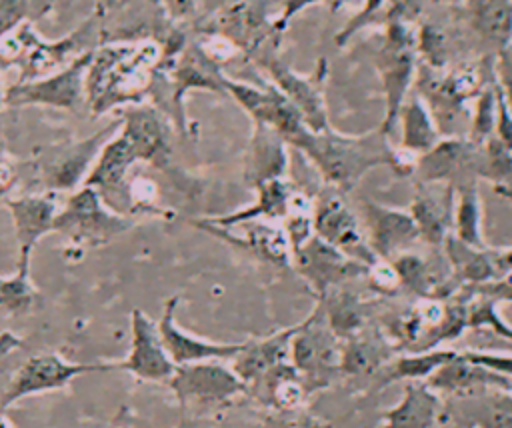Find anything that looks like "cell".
Wrapping results in <instances>:
<instances>
[{"label": "cell", "mask_w": 512, "mask_h": 428, "mask_svg": "<svg viewBox=\"0 0 512 428\" xmlns=\"http://www.w3.org/2000/svg\"><path fill=\"white\" fill-rule=\"evenodd\" d=\"M296 190H298V186L290 178L270 180L256 188V200L250 206L238 208V210L222 214V216H208V218H200V220L206 224H212V226H220V228H232L236 224L250 222V220L282 222Z\"/></svg>", "instance_id": "obj_30"}, {"label": "cell", "mask_w": 512, "mask_h": 428, "mask_svg": "<svg viewBox=\"0 0 512 428\" xmlns=\"http://www.w3.org/2000/svg\"><path fill=\"white\" fill-rule=\"evenodd\" d=\"M396 128H400L398 148L408 152L414 158L426 154L444 138L432 118L430 108L426 106L424 98L416 90L410 92L408 98L404 100L398 114Z\"/></svg>", "instance_id": "obj_32"}, {"label": "cell", "mask_w": 512, "mask_h": 428, "mask_svg": "<svg viewBox=\"0 0 512 428\" xmlns=\"http://www.w3.org/2000/svg\"><path fill=\"white\" fill-rule=\"evenodd\" d=\"M458 350L454 348H430L424 352H406L402 356L392 358L388 364L380 370V386H386L390 382H426L442 364H446L450 358L456 356Z\"/></svg>", "instance_id": "obj_37"}, {"label": "cell", "mask_w": 512, "mask_h": 428, "mask_svg": "<svg viewBox=\"0 0 512 428\" xmlns=\"http://www.w3.org/2000/svg\"><path fill=\"white\" fill-rule=\"evenodd\" d=\"M444 400L426 382H406L402 398L384 412L378 428H434L442 416Z\"/></svg>", "instance_id": "obj_28"}, {"label": "cell", "mask_w": 512, "mask_h": 428, "mask_svg": "<svg viewBox=\"0 0 512 428\" xmlns=\"http://www.w3.org/2000/svg\"><path fill=\"white\" fill-rule=\"evenodd\" d=\"M38 302V292L30 282V262H16L12 276H0V310L12 316L30 312Z\"/></svg>", "instance_id": "obj_40"}, {"label": "cell", "mask_w": 512, "mask_h": 428, "mask_svg": "<svg viewBox=\"0 0 512 428\" xmlns=\"http://www.w3.org/2000/svg\"><path fill=\"white\" fill-rule=\"evenodd\" d=\"M120 134L132 146L140 164L168 172L172 160L170 118L156 104H136L122 110Z\"/></svg>", "instance_id": "obj_16"}, {"label": "cell", "mask_w": 512, "mask_h": 428, "mask_svg": "<svg viewBox=\"0 0 512 428\" xmlns=\"http://www.w3.org/2000/svg\"><path fill=\"white\" fill-rule=\"evenodd\" d=\"M482 198L478 192V180L464 182L456 188V206H454V232L452 236L466 246L486 248L482 234Z\"/></svg>", "instance_id": "obj_39"}, {"label": "cell", "mask_w": 512, "mask_h": 428, "mask_svg": "<svg viewBox=\"0 0 512 428\" xmlns=\"http://www.w3.org/2000/svg\"><path fill=\"white\" fill-rule=\"evenodd\" d=\"M274 2L276 0H238L228 4L210 16L200 26V32L222 38L238 54L254 58L266 50L270 38L280 36L274 26Z\"/></svg>", "instance_id": "obj_9"}, {"label": "cell", "mask_w": 512, "mask_h": 428, "mask_svg": "<svg viewBox=\"0 0 512 428\" xmlns=\"http://www.w3.org/2000/svg\"><path fill=\"white\" fill-rule=\"evenodd\" d=\"M426 384L440 396L464 398L486 390H512V376L480 364L474 350H462L442 364Z\"/></svg>", "instance_id": "obj_21"}, {"label": "cell", "mask_w": 512, "mask_h": 428, "mask_svg": "<svg viewBox=\"0 0 512 428\" xmlns=\"http://www.w3.org/2000/svg\"><path fill=\"white\" fill-rule=\"evenodd\" d=\"M292 148L300 150L322 176L324 184L350 192L370 170L388 166L398 176L414 174L416 158L394 148L380 126L364 134H344L332 126L320 132L306 130Z\"/></svg>", "instance_id": "obj_1"}, {"label": "cell", "mask_w": 512, "mask_h": 428, "mask_svg": "<svg viewBox=\"0 0 512 428\" xmlns=\"http://www.w3.org/2000/svg\"><path fill=\"white\" fill-rule=\"evenodd\" d=\"M476 144L464 136H444L434 148L416 158L418 182H448L460 186L476 178Z\"/></svg>", "instance_id": "obj_26"}, {"label": "cell", "mask_w": 512, "mask_h": 428, "mask_svg": "<svg viewBox=\"0 0 512 428\" xmlns=\"http://www.w3.org/2000/svg\"><path fill=\"white\" fill-rule=\"evenodd\" d=\"M134 224V218L114 212L94 188L80 186L64 198L54 220V232L76 246L98 248L128 232Z\"/></svg>", "instance_id": "obj_7"}, {"label": "cell", "mask_w": 512, "mask_h": 428, "mask_svg": "<svg viewBox=\"0 0 512 428\" xmlns=\"http://www.w3.org/2000/svg\"><path fill=\"white\" fill-rule=\"evenodd\" d=\"M226 74L222 64L216 62L196 40L184 42L176 50L164 52V60L158 68L152 96L156 104H162V112L174 120L180 132H186L184 98L192 90L218 92L226 96Z\"/></svg>", "instance_id": "obj_3"}, {"label": "cell", "mask_w": 512, "mask_h": 428, "mask_svg": "<svg viewBox=\"0 0 512 428\" xmlns=\"http://www.w3.org/2000/svg\"><path fill=\"white\" fill-rule=\"evenodd\" d=\"M424 8V0H386L384 16L386 24L392 22H402V24H412Z\"/></svg>", "instance_id": "obj_44"}, {"label": "cell", "mask_w": 512, "mask_h": 428, "mask_svg": "<svg viewBox=\"0 0 512 428\" xmlns=\"http://www.w3.org/2000/svg\"><path fill=\"white\" fill-rule=\"evenodd\" d=\"M278 416L270 418L260 428H324L316 418L300 412H276Z\"/></svg>", "instance_id": "obj_47"}, {"label": "cell", "mask_w": 512, "mask_h": 428, "mask_svg": "<svg viewBox=\"0 0 512 428\" xmlns=\"http://www.w3.org/2000/svg\"><path fill=\"white\" fill-rule=\"evenodd\" d=\"M450 408L470 428H512V390L450 398Z\"/></svg>", "instance_id": "obj_33"}, {"label": "cell", "mask_w": 512, "mask_h": 428, "mask_svg": "<svg viewBox=\"0 0 512 428\" xmlns=\"http://www.w3.org/2000/svg\"><path fill=\"white\" fill-rule=\"evenodd\" d=\"M362 226L372 252L382 260H394L422 242L416 222L408 210L372 200L362 202Z\"/></svg>", "instance_id": "obj_19"}, {"label": "cell", "mask_w": 512, "mask_h": 428, "mask_svg": "<svg viewBox=\"0 0 512 428\" xmlns=\"http://www.w3.org/2000/svg\"><path fill=\"white\" fill-rule=\"evenodd\" d=\"M114 370H126L144 382L168 384L176 372L160 330L158 322L152 320L140 308H134L130 314V350L128 356L120 362H114Z\"/></svg>", "instance_id": "obj_17"}, {"label": "cell", "mask_w": 512, "mask_h": 428, "mask_svg": "<svg viewBox=\"0 0 512 428\" xmlns=\"http://www.w3.org/2000/svg\"><path fill=\"white\" fill-rule=\"evenodd\" d=\"M164 48L156 40L112 42L94 50L86 72V108L92 116L144 104L152 96Z\"/></svg>", "instance_id": "obj_2"}, {"label": "cell", "mask_w": 512, "mask_h": 428, "mask_svg": "<svg viewBox=\"0 0 512 428\" xmlns=\"http://www.w3.org/2000/svg\"><path fill=\"white\" fill-rule=\"evenodd\" d=\"M296 332V324L282 328L264 338L244 340L242 350L232 358V370L250 386L262 378L274 366L290 360V342Z\"/></svg>", "instance_id": "obj_29"}, {"label": "cell", "mask_w": 512, "mask_h": 428, "mask_svg": "<svg viewBox=\"0 0 512 428\" xmlns=\"http://www.w3.org/2000/svg\"><path fill=\"white\" fill-rule=\"evenodd\" d=\"M178 300V296H170L164 302V310L158 320L162 342L176 366L208 360H232L242 350L244 342H212L180 328L176 322Z\"/></svg>", "instance_id": "obj_25"}, {"label": "cell", "mask_w": 512, "mask_h": 428, "mask_svg": "<svg viewBox=\"0 0 512 428\" xmlns=\"http://www.w3.org/2000/svg\"><path fill=\"white\" fill-rule=\"evenodd\" d=\"M454 206L456 186L448 182H416L408 212L422 242L444 246L454 232Z\"/></svg>", "instance_id": "obj_22"}, {"label": "cell", "mask_w": 512, "mask_h": 428, "mask_svg": "<svg viewBox=\"0 0 512 428\" xmlns=\"http://www.w3.org/2000/svg\"><path fill=\"white\" fill-rule=\"evenodd\" d=\"M292 268L306 280L318 298L368 274L366 264L352 260L316 234L292 252Z\"/></svg>", "instance_id": "obj_15"}, {"label": "cell", "mask_w": 512, "mask_h": 428, "mask_svg": "<svg viewBox=\"0 0 512 428\" xmlns=\"http://www.w3.org/2000/svg\"><path fill=\"white\" fill-rule=\"evenodd\" d=\"M92 50H96L94 22H86L54 42L44 40L32 24L24 22L0 40V66H16L20 70L18 82H28L44 78Z\"/></svg>", "instance_id": "obj_4"}, {"label": "cell", "mask_w": 512, "mask_h": 428, "mask_svg": "<svg viewBox=\"0 0 512 428\" xmlns=\"http://www.w3.org/2000/svg\"><path fill=\"white\" fill-rule=\"evenodd\" d=\"M342 340L332 332L320 304L296 324L290 342V362L310 394L328 388L342 376Z\"/></svg>", "instance_id": "obj_6"}, {"label": "cell", "mask_w": 512, "mask_h": 428, "mask_svg": "<svg viewBox=\"0 0 512 428\" xmlns=\"http://www.w3.org/2000/svg\"><path fill=\"white\" fill-rule=\"evenodd\" d=\"M108 370H114V362H70L56 352L34 354L10 376L6 388L0 394V412L22 398L64 388L82 374Z\"/></svg>", "instance_id": "obj_10"}, {"label": "cell", "mask_w": 512, "mask_h": 428, "mask_svg": "<svg viewBox=\"0 0 512 428\" xmlns=\"http://www.w3.org/2000/svg\"><path fill=\"white\" fill-rule=\"evenodd\" d=\"M418 32L412 24L392 22L386 24L380 46L376 48V72L380 76L382 94H384V120L380 130L390 136L396 130L398 114L412 92V84L418 72Z\"/></svg>", "instance_id": "obj_5"}, {"label": "cell", "mask_w": 512, "mask_h": 428, "mask_svg": "<svg viewBox=\"0 0 512 428\" xmlns=\"http://www.w3.org/2000/svg\"><path fill=\"white\" fill-rule=\"evenodd\" d=\"M120 118L98 130L94 136L64 148L54 160L44 166V186L48 192H74L84 184L102 146L118 132Z\"/></svg>", "instance_id": "obj_24"}, {"label": "cell", "mask_w": 512, "mask_h": 428, "mask_svg": "<svg viewBox=\"0 0 512 428\" xmlns=\"http://www.w3.org/2000/svg\"><path fill=\"white\" fill-rule=\"evenodd\" d=\"M0 428H14V424L10 422V418L4 416V412H0Z\"/></svg>", "instance_id": "obj_52"}, {"label": "cell", "mask_w": 512, "mask_h": 428, "mask_svg": "<svg viewBox=\"0 0 512 428\" xmlns=\"http://www.w3.org/2000/svg\"><path fill=\"white\" fill-rule=\"evenodd\" d=\"M496 76H498V86L502 90L506 106L512 114V46L496 54Z\"/></svg>", "instance_id": "obj_46"}, {"label": "cell", "mask_w": 512, "mask_h": 428, "mask_svg": "<svg viewBox=\"0 0 512 428\" xmlns=\"http://www.w3.org/2000/svg\"><path fill=\"white\" fill-rule=\"evenodd\" d=\"M92 52L76 58L72 64L36 80L16 82L6 88V106H50L70 112L86 108V72Z\"/></svg>", "instance_id": "obj_11"}, {"label": "cell", "mask_w": 512, "mask_h": 428, "mask_svg": "<svg viewBox=\"0 0 512 428\" xmlns=\"http://www.w3.org/2000/svg\"><path fill=\"white\" fill-rule=\"evenodd\" d=\"M432 2H442V4H460L462 0H432Z\"/></svg>", "instance_id": "obj_54"}, {"label": "cell", "mask_w": 512, "mask_h": 428, "mask_svg": "<svg viewBox=\"0 0 512 428\" xmlns=\"http://www.w3.org/2000/svg\"><path fill=\"white\" fill-rule=\"evenodd\" d=\"M268 76V80L296 106V110L302 114L306 126L312 132H320L330 128L328 110L324 102V62L312 76H304L294 72L286 62H282L272 50H262L258 56L252 58Z\"/></svg>", "instance_id": "obj_14"}, {"label": "cell", "mask_w": 512, "mask_h": 428, "mask_svg": "<svg viewBox=\"0 0 512 428\" xmlns=\"http://www.w3.org/2000/svg\"><path fill=\"white\" fill-rule=\"evenodd\" d=\"M0 70H2V66H0ZM4 98H6V88L2 86V80H0V110H2V106L6 104V100H4Z\"/></svg>", "instance_id": "obj_53"}, {"label": "cell", "mask_w": 512, "mask_h": 428, "mask_svg": "<svg viewBox=\"0 0 512 428\" xmlns=\"http://www.w3.org/2000/svg\"><path fill=\"white\" fill-rule=\"evenodd\" d=\"M392 348L384 336L376 332H360L342 340V376H358L380 372L392 360Z\"/></svg>", "instance_id": "obj_36"}, {"label": "cell", "mask_w": 512, "mask_h": 428, "mask_svg": "<svg viewBox=\"0 0 512 428\" xmlns=\"http://www.w3.org/2000/svg\"><path fill=\"white\" fill-rule=\"evenodd\" d=\"M62 198L58 192L24 194L18 198H6L4 204L14 222V234L18 244V262H30L32 250L38 240L48 232H54V220L60 212Z\"/></svg>", "instance_id": "obj_23"}, {"label": "cell", "mask_w": 512, "mask_h": 428, "mask_svg": "<svg viewBox=\"0 0 512 428\" xmlns=\"http://www.w3.org/2000/svg\"><path fill=\"white\" fill-rule=\"evenodd\" d=\"M470 292L490 298L494 302H512V272L504 274L498 280L486 282V284H478V286H466Z\"/></svg>", "instance_id": "obj_45"}, {"label": "cell", "mask_w": 512, "mask_h": 428, "mask_svg": "<svg viewBox=\"0 0 512 428\" xmlns=\"http://www.w3.org/2000/svg\"><path fill=\"white\" fill-rule=\"evenodd\" d=\"M256 400L274 412H300L310 392L292 362H282L248 386Z\"/></svg>", "instance_id": "obj_31"}, {"label": "cell", "mask_w": 512, "mask_h": 428, "mask_svg": "<svg viewBox=\"0 0 512 428\" xmlns=\"http://www.w3.org/2000/svg\"><path fill=\"white\" fill-rule=\"evenodd\" d=\"M14 178H16L14 170L6 162H0V196H4L12 188Z\"/></svg>", "instance_id": "obj_51"}, {"label": "cell", "mask_w": 512, "mask_h": 428, "mask_svg": "<svg viewBox=\"0 0 512 428\" xmlns=\"http://www.w3.org/2000/svg\"><path fill=\"white\" fill-rule=\"evenodd\" d=\"M496 116H498V76L474 100L466 138L476 146L484 144L490 136H494Z\"/></svg>", "instance_id": "obj_41"}, {"label": "cell", "mask_w": 512, "mask_h": 428, "mask_svg": "<svg viewBox=\"0 0 512 428\" xmlns=\"http://www.w3.org/2000/svg\"><path fill=\"white\" fill-rule=\"evenodd\" d=\"M162 2L166 8V14L176 22L188 20L198 6V0H162Z\"/></svg>", "instance_id": "obj_50"}, {"label": "cell", "mask_w": 512, "mask_h": 428, "mask_svg": "<svg viewBox=\"0 0 512 428\" xmlns=\"http://www.w3.org/2000/svg\"><path fill=\"white\" fill-rule=\"evenodd\" d=\"M476 178L492 186V190L512 200V148L504 146L496 136L476 146Z\"/></svg>", "instance_id": "obj_38"}, {"label": "cell", "mask_w": 512, "mask_h": 428, "mask_svg": "<svg viewBox=\"0 0 512 428\" xmlns=\"http://www.w3.org/2000/svg\"><path fill=\"white\" fill-rule=\"evenodd\" d=\"M28 14V0H0V40L14 32Z\"/></svg>", "instance_id": "obj_43"}, {"label": "cell", "mask_w": 512, "mask_h": 428, "mask_svg": "<svg viewBox=\"0 0 512 428\" xmlns=\"http://www.w3.org/2000/svg\"><path fill=\"white\" fill-rule=\"evenodd\" d=\"M314 234L366 266L378 260L368 244L360 218L336 188L324 186V190L314 196Z\"/></svg>", "instance_id": "obj_12"}, {"label": "cell", "mask_w": 512, "mask_h": 428, "mask_svg": "<svg viewBox=\"0 0 512 428\" xmlns=\"http://www.w3.org/2000/svg\"><path fill=\"white\" fill-rule=\"evenodd\" d=\"M318 304L322 306L332 332L340 340H348L366 330L368 304L356 292L348 290L346 284L320 296Z\"/></svg>", "instance_id": "obj_35"}, {"label": "cell", "mask_w": 512, "mask_h": 428, "mask_svg": "<svg viewBox=\"0 0 512 428\" xmlns=\"http://www.w3.org/2000/svg\"><path fill=\"white\" fill-rule=\"evenodd\" d=\"M140 164L128 140L118 132L102 146L82 186L94 188L102 200L118 214H128V186L134 166ZM136 220V218H134Z\"/></svg>", "instance_id": "obj_18"}, {"label": "cell", "mask_w": 512, "mask_h": 428, "mask_svg": "<svg viewBox=\"0 0 512 428\" xmlns=\"http://www.w3.org/2000/svg\"><path fill=\"white\" fill-rule=\"evenodd\" d=\"M366 278H368L370 288L380 294H396L402 288L400 276L390 260L378 258L372 266H368Z\"/></svg>", "instance_id": "obj_42"}, {"label": "cell", "mask_w": 512, "mask_h": 428, "mask_svg": "<svg viewBox=\"0 0 512 428\" xmlns=\"http://www.w3.org/2000/svg\"><path fill=\"white\" fill-rule=\"evenodd\" d=\"M320 2H332V0H282L280 2V10L276 14V32H284V28L288 26V22L300 14L302 10H306L308 6H314V4H320Z\"/></svg>", "instance_id": "obj_48"}, {"label": "cell", "mask_w": 512, "mask_h": 428, "mask_svg": "<svg viewBox=\"0 0 512 428\" xmlns=\"http://www.w3.org/2000/svg\"><path fill=\"white\" fill-rule=\"evenodd\" d=\"M168 386L192 412H216L248 392V384L222 360L176 366Z\"/></svg>", "instance_id": "obj_8"}, {"label": "cell", "mask_w": 512, "mask_h": 428, "mask_svg": "<svg viewBox=\"0 0 512 428\" xmlns=\"http://www.w3.org/2000/svg\"><path fill=\"white\" fill-rule=\"evenodd\" d=\"M196 228L226 240L232 246H238L260 260L278 266V268H290L292 266V246L286 236V230L282 222L272 220H250L236 224L232 228H220L206 224L202 220L192 222Z\"/></svg>", "instance_id": "obj_20"}, {"label": "cell", "mask_w": 512, "mask_h": 428, "mask_svg": "<svg viewBox=\"0 0 512 428\" xmlns=\"http://www.w3.org/2000/svg\"><path fill=\"white\" fill-rule=\"evenodd\" d=\"M468 22L496 54L512 46V0H466Z\"/></svg>", "instance_id": "obj_34"}, {"label": "cell", "mask_w": 512, "mask_h": 428, "mask_svg": "<svg viewBox=\"0 0 512 428\" xmlns=\"http://www.w3.org/2000/svg\"><path fill=\"white\" fill-rule=\"evenodd\" d=\"M486 254H488V264H490L492 280H498L504 274L512 272V246H506V248H490L488 246Z\"/></svg>", "instance_id": "obj_49"}, {"label": "cell", "mask_w": 512, "mask_h": 428, "mask_svg": "<svg viewBox=\"0 0 512 428\" xmlns=\"http://www.w3.org/2000/svg\"><path fill=\"white\" fill-rule=\"evenodd\" d=\"M224 88L226 96H230L250 116L252 122L270 126L288 142V146H292L306 130H310L296 106L272 82L254 86L250 82H240L226 76Z\"/></svg>", "instance_id": "obj_13"}, {"label": "cell", "mask_w": 512, "mask_h": 428, "mask_svg": "<svg viewBox=\"0 0 512 428\" xmlns=\"http://www.w3.org/2000/svg\"><path fill=\"white\" fill-rule=\"evenodd\" d=\"M288 142L270 126L252 122V134L248 142V156L244 168V182L248 188L256 190L258 186L288 178Z\"/></svg>", "instance_id": "obj_27"}]
</instances>
